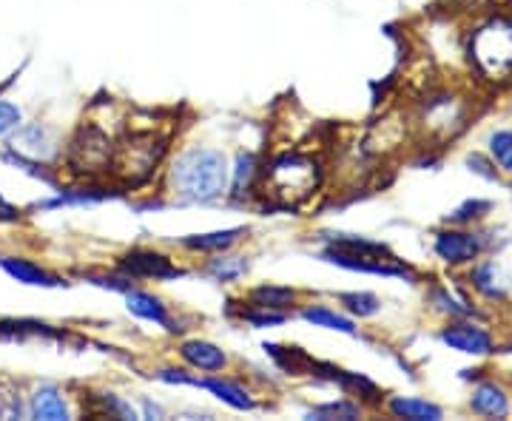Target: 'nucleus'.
Segmentation results:
<instances>
[{"mask_svg": "<svg viewBox=\"0 0 512 421\" xmlns=\"http://www.w3.org/2000/svg\"><path fill=\"white\" fill-rule=\"evenodd\" d=\"M231 163L220 148L191 146L165 165L163 194L183 205H211L228 197Z\"/></svg>", "mask_w": 512, "mask_h": 421, "instance_id": "nucleus-1", "label": "nucleus"}, {"mask_svg": "<svg viewBox=\"0 0 512 421\" xmlns=\"http://www.w3.org/2000/svg\"><path fill=\"white\" fill-rule=\"evenodd\" d=\"M325 165L308 151H282L259 168L256 197L274 208H302L322 191Z\"/></svg>", "mask_w": 512, "mask_h": 421, "instance_id": "nucleus-2", "label": "nucleus"}, {"mask_svg": "<svg viewBox=\"0 0 512 421\" xmlns=\"http://www.w3.org/2000/svg\"><path fill=\"white\" fill-rule=\"evenodd\" d=\"M63 146L66 143L60 140V131L52 123L23 120L18 129L12 131V137L3 143L0 160L32 174L37 180L52 183L49 171H57V165L63 163Z\"/></svg>", "mask_w": 512, "mask_h": 421, "instance_id": "nucleus-3", "label": "nucleus"}, {"mask_svg": "<svg viewBox=\"0 0 512 421\" xmlns=\"http://www.w3.org/2000/svg\"><path fill=\"white\" fill-rule=\"evenodd\" d=\"M165 151H168V140L154 134V129H128L123 137H117L111 177L123 188H137V185L148 183L157 174V168L163 165Z\"/></svg>", "mask_w": 512, "mask_h": 421, "instance_id": "nucleus-4", "label": "nucleus"}, {"mask_svg": "<svg viewBox=\"0 0 512 421\" xmlns=\"http://www.w3.org/2000/svg\"><path fill=\"white\" fill-rule=\"evenodd\" d=\"M114 148H117V137L106 129H100L92 120H86L80 129L74 131L72 140L63 146V165L72 171L74 177H83L92 183L97 177L111 174Z\"/></svg>", "mask_w": 512, "mask_h": 421, "instance_id": "nucleus-5", "label": "nucleus"}, {"mask_svg": "<svg viewBox=\"0 0 512 421\" xmlns=\"http://www.w3.org/2000/svg\"><path fill=\"white\" fill-rule=\"evenodd\" d=\"M470 60L487 80L501 83L512 77V20H487L476 35L470 37Z\"/></svg>", "mask_w": 512, "mask_h": 421, "instance_id": "nucleus-6", "label": "nucleus"}, {"mask_svg": "<svg viewBox=\"0 0 512 421\" xmlns=\"http://www.w3.org/2000/svg\"><path fill=\"white\" fill-rule=\"evenodd\" d=\"M117 268L120 274H126L128 279H157V282H165V279H177V276H185L188 271L180 268L171 257H165L160 251H151V248H131L123 257L117 259Z\"/></svg>", "mask_w": 512, "mask_h": 421, "instance_id": "nucleus-7", "label": "nucleus"}, {"mask_svg": "<svg viewBox=\"0 0 512 421\" xmlns=\"http://www.w3.org/2000/svg\"><path fill=\"white\" fill-rule=\"evenodd\" d=\"M26 419L35 421H69L74 419L69 393L60 385L40 382L26 393Z\"/></svg>", "mask_w": 512, "mask_h": 421, "instance_id": "nucleus-8", "label": "nucleus"}, {"mask_svg": "<svg viewBox=\"0 0 512 421\" xmlns=\"http://www.w3.org/2000/svg\"><path fill=\"white\" fill-rule=\"evenodd\" d=\"M319 259L336 265L342 271H353V274H376V276H413V271L402 265L396 257H356L348 251H339V248H322Z\"/></svg>", "mask_w": 512, "mask_h": 421, "instance_id": "nucleus-9", "label": "nucleus"}, {"mask_svg": "<svg viewBox=\"0 0 512 421\" xmlns=\"http://www.w3.org/2000/svg\"><path fill=\"white\" fill-rule=\"evenodd\" d=\"M490 242L484 239V234H470V231H441L436 234L433 251L441 262L447 265H467L487 248Z\"/></svg>", "mask_w": 512, "mask_h": 421, "instance_id": "nucleus-10", "label": "nucleus"}, {"mask_svg": "<svg viewBox=\"0 0 512 421\" xmlns=\"http://www.w3.org/2000/svg\"><path fill=\"white\" fill-rule=\"evenodd\" d=\"M123 302H126V311L131 316H137V319H143V322H154V325H160L168 333H183V325L171 316L168 311V305H165L160 296H154L151 291H143V288H137V285H131L126 293H123Z\"/></svg>", "mask_w": 512, "mask_h": 421, "instance_id": "nucleus-11", "label": "nucleus"}, {"mask_svg": "<svg viewBox=\"0 0 512 421\" xmlns=\"http://www.w3.org/2000/svg\"><path fill=\"white\" fill-rule=\"evenodd\" d=\"M177 356L194 373H225L231 367V356L208 339H185L177 345Z\"/></svg>", "mask_w": 512, "mask_h": 421, "instance_id": "nucleus-12", "label": "nucleus"}, {"mask_svg": "<svg viewBox=\"0 0 512 421\" xmlns=\"http://www.w3.org/2000/svg\"><path fill=\"white\" fill-rule=\"evenodd\" d=\"M197 387L208 390L214 399H220L225 407L231 410H242V413H251L256 407L254 390L237 382V379H228L225 373H205V376H197Z\"/></svg>", "mask_w": 512, "mask_h": 421, "instance_id": "nucleus-13", "label": "nucleus"}, {"mask_svg": "<svg viewBox=\"0 0 512 421\" xmlns=\"http://www.w3.org/2000/svg\"><path fill=\"white\" fill-rule=\"evenodd\" d=\"M311 373L316 379H325L330 385H339L345 393L356 396V402L379 404L384 399L382 390L373 385L370 379L359 376V373H350V370H342V367L336 365H316V362H311Z\"/></svg>", "mask_w": 512, "mask_h": 421, "instance_id": "nucleus-14", "label": "nucleus"}, {"mask_svg": "<svg viewBox=\"0 0 512 421\" xmlns=\"http://www.w3.org/2000/svg\"><path fill=\"white\" fill-rule=\"evenodd\" d=\"M441 342L458 353H467V356H490L495 350L493 336L473 322H450L441 330Z\"/></svg>", "mask_w": 512, "mask_h": 421, "instance_id": "nucleus-15", "label": "nucleus"}, {"mask_svg": "<svg viewBox=\"0 0 512 421\" xmlns=\"http://www.w3.org/2000/svg\"><path fill=\"white\" fill-rule=\"evenodd\" d=\"M248 237V228L245 225H237V228H220V231H205V234H188L177 245L183 251H191V254H222V251H231L234 245H239L242 239Z\"/></svg>", "mask_w": 512, "mask_h": 421, "instance_id": "nucleus-16", "label": "nucleus"}, {"mask_svg": "<svg viewBox=\"0 0 512 421\" xmlns=\"http://www.w3.org/2000/svg\"><path fill=\"white\" fill-rule=\"evenodd\" d=\"M0 268L12 276L20 285H29V288H63L66 282L57 274H52L49 268L37 265L32 259L26 257H0Z\"/></svg>", "mask_w": 512, "mask_h": 421, "instance_id": "nucleus-17", "label": "nucleus"}, {"mask_svg": "<svg viewBox=\"0 0 512 421\" xmlns=\"http://www.w3.org/2000/svg\"><path fill=\"white\" fill-rule=\"evenodd\" d=\"M259 168L262 163L256 160L251 151H239L231 163V185H228V197L237 202H245L256 197V183H259Z\"/></svg>", "mask_w": 512, "mask_h": 421, "instance_id": "nucleus-18", "label": "nucleus"}, {"mask_svg": "<svg viewBox=\"0 0 512 421\" xmlns=\"http://www.w3.org/2000/svg\"><path fill=\"white\" fill-rule=\"evenodd\" d=\"M470 285H473V291H476L478 296L493 299V302L507 299L512 288L510 276L504 274V268L495 265V262H478L476 268L470 271Z\"/></svg>", "mask_w": 512, "mask_h": 421, "instance_id": "nucleus-19", "label": "nucleus"}, {"mask_svg": "<svg viewBox=\"0 0 512 421\" xmlns=\"http://www.w3.org/2000/svg\"><path fill=\"white\" fill-rule=\"evenodd\" d=\"M245 305L251 308H265L276 313H293L299 308V291L282 288V285H259L254 291H248Z\"/></svg>", "mask_w": 512, "mask_h": 421, "instance_id": "nucleus-20", "label": "nucleus"}, {"mask_svg": "<svg viewBox=\"0 0 512 421\" xmlns=\"http://www.w3.org/2000/svg\"><path fill=\"white\" fill-rule=\"evenodd\" d=\"M111 194L97 185H83V188H63L49 200L35 202L32 211H57V208H74V205H94V202L109 200Z\"/></svg>", "mask_w": 512, "mask_h": 421, "instance_id": "nucleus-21", "label": "nucleus"}, {"mask_svg": "<svg viewBox=\"0 0 512 421\" xmlns=\"http://www.w3.org/2000/svg\"><path fill=\"white\" fill-rule=\"evenodd\" d=\"M470 410L487 419H507L510 416V399L495 382H484L470 396Z\"/></svg>", "mask_w": 512, "mask_h": 421, "instance_id": "nucleus-22", "label": "nucleus"}, {"mask_svg": "<svg viewBox=\"0 0 512 421\" xmlns=\"http://www.w3.org/2000/svg\"><path fill=\"white\" fill-rule=\"evenodd\" d=\"M299 316L313 325V328H322V330H333V333H345V336H356L359 328H356V322L345 316V313H339L336 308H328V305H302L299 308Z\"/></svg>", "mask_w": 512, "mask_h": 421, "instance_id": "nucleus-23", "label": "nucleus"}, {"mask_svg": "<svg viewBox=\"0 0 512 421\" xmlns=\"http://www.w3.org/2000/svg\"><path fill=\"white\" fill-rule=\"evenodd\" d=\"M26 339H66V333L46 322H32V319L0 322V342H26Z\"/></svg>", "mask_w": 512, "mask_h": 421, "instance_id": "nucleus-24", "label": "nucleus"}, {"mask_svg": "<svg viewBox=\"0 0 512 421\" xmlns=\"http://www.w3.org/2000/svg\"><path fill=\"white\" fill-rule=\"evenodd\" d=\"M248 259L237 257V254H228V251H222V254H211V259H205V265H202V274L208 276V279H214V282H222V285H231V282H239L242 276L248 274Z\"/></svg>", "mask_w": 512, "mask_h": 421, "instance_id": "nucleus-25", "label": "nucleus"}, {"mask_svg": "<svg viewBox=\"0 0 512 421\" xmlns=\"http://www.w3.org/2000/svg\"><path fill=\"white\" fill-rule=\"evenodd\" d=\"M92 413L100 419H117V421H137V404H131L126 396L114 393V390H94L92 393Z\"/></svg>", "mask_w": 512, "mask_h": 421, "instance_id": "nucleus-26", "label": "nucleus"}, {"mask_svg": "<svg viewBox=\"0 0 512 421\" xmlns=\"http://www.w3.org/2000/svg\"><path fill=\"white\" fill-rule=\"evenodd\" d=\"M387 410L396 416V419H410V421H441L444 413L441 407L433 402H424V399H413V396H396L387 402Z\"/></svg>", "mask_w": 512, "mask_h": 421, "instance_id": "nucleus-27", "label": "nucleus"}, {"mask_svg": "<svg viewBox=\"0 0 512 421\" xmlns=\"http://www.w3.org/2000/svg\"><path fill=\"white\" fill-rule=\"evenodd\" d=\"M26 419V393L18 379L0 373V421Z\"/></svg>", "mask_w": 512, "mask_h": 421, "instance_id": "nucleus-28", "label": "nucleus"}, {"mask_svg": "<svg viewBox=\"0 0 512 421\" xmlns=\"http://www.w3.org/2000/svg\"><path fill=\"white\" fill-rule=\"evenodd\" d=\"M362 413H365V407L356 402V399H336V402H325V404H316L311 407L308 413H305V419L308 421H353V419H362Z\"/></svg>", "mask_w": 512, "mask_h": 421, "instance_id": "nucleus-29", "label": "nucleus"}, {"mask_svg": "<svg viewBox=\"0 0 512 421\" xmlns=\"http://www.w3.org/2000/svg\"><path fill=\"white\" fill-rule=\"evenodd\" d=\"M339 302H342L345 311H348L350 316H356V319H370V316H376V313L382 311L379 296H373V293L367 291L339 293Z\"/></svg>", "mask_w": 512, "mask_h": 421, "instance_id": "nucleus-30", "label": "nucleus"}, {"mask_svg": "<svg viewBox=\"0 0 512 421\" xmlns=\"http://www.w3.org/2000/svg\"><path fill=\"white\" fill-rule=\"evenodd\" d=\"M430 302H433V308H436V311L444 313V316H450V319H470V316H478L473 305L458 302V299H453L450 293L441 291V288L430 291Z\"/></svg>", "mask_w": 512, "mask_h": 421, "instance_id": "nucleus-31", "label": "nucleus"}, {"mask_svg": "<svg viewBox=\"0 0 512 421\" xmlns=\"http://www.w3.org/2000/svg\"><path fill=\"white\" fill-rule=\"evenodd\" d=\"M490 157L493 163L512 177V131H495L490 134Z\"/></svg>", "mask_w": 512, "mask_h": 421, "instance_id": "nucleus-32", "label": "nucleus"}, {"mask_svg": "<svg viewBox=\"0 0 512 421\" xmlns=\"http://www.w3.org/2000/svg\"><path fill=\"white\" fill-rule=\"evenodd\" d=\"M291 319V313H276V311H265V308H251L245 305L242 311V322H248L251 328L265 330V328H279Z\"/></svg>", "mask_w": 512, "mask_h": 421, "instance_id": "nucleus-33", "label": "nucleus"}, {"mask_svg": "<svg viewBox=\"0 0 512 421\" xmlns=\"http://www.w3.org/2000/svg\"><path fill=\"white\" fill-rule=\"evenodd\" d=\"M20 123H23V109H20L18 103L0 97V143H6Z\"/></svg>", "mask_w": 512, "mask_h": 421, "instance_id": "nucleus-34", "label": "nucleus"}, {"mask_svg": "<svg viewBox=\"0 0 512 421\" xmlns=\"http://www.w3.org/2000/svg\"><path fill=\"white\" fill-rule=\"evenodd\" d=\"M490 208H493L490 202L470 200V202H464L461 208H456V211H453V214L447 217V222H450V225H470V222L481 220V217H484V214H487Z\"/></svg>", "mask_w": 512, "mask_h": 421, "instance_id": "nucleus-35", "label": "nucleus"}, {"mask_svg": "<svg viewBox=\"0 0 512 421\" xmlns=\"http://www.w3.org/2000/svg\"><path fill=\"white\" fill-rule=\"evenodd\" d=\"M157 382L163 385H174V387H197V376L188 370V367H160L151 373Z\"/></svg>", "mask_w": 512, "mask_h": 421, "instance_id": "nucleus-36", "label": "nucleus"}, {"mask_svg": "<svg viewBox=\"0 0 512 421\" xmlns=\"http://www.w3.org/2000/svg\"><path fill=\"white\" fill-rule=\"evenodd\" d=\"M23 217H26V211L0 194V225H18V222H23Z\"/></svg>", "mask_w": 512, "mask_h": 421, "instance_id": "nucleus-37", "label": "nucleus"}, {"mask_svg": "<svg viewBox=\"0 0 512 421\" xmlns=\"http://www.w3.org/2000/svg\"><path fill=\"white\" fill-rule=\"evenodd\" d=\"M137 413H140V419H165V407L160 402H151L148 396H143L140 402H137Z\"/></svg>", "mask_w": 512, "mask_h": 421, "instance_id": "nucleus-38", "label": "nucleus"}, {"mask_svg": "<svg viewBox=\"0 0 512 421\" xmlns=\"http://www.w3.org/2000/svg\"><path fill=\"white\" fill-rule=\"evenodd\" d=\"M467 163H470V165H476V168H473V171H478V174H484V177H487V180H495V171H490V165L484 163V160H481V157H470V160H467Z\"/></svg>", "mask_w": 512, "mask_h": 421, "instance_id": "nucleus-39", "label": "nucleus"}]
</instances>
